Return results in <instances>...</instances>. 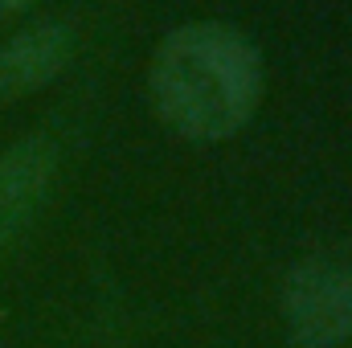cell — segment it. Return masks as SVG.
<instances>
[{"label": "cell", "instance_id": "5", "mask_svg": "<svg viewBox=\"0 0 352 348\" xmlns=\"http://www.w3.org/2000/svg\"><path fill=\"white\" fill-rule=\"evenodd\" d=\"M25 4H33V0H0L4 12H16V8H25Z\"/></svg>", "mask_w": 352, "mask_h": 348}, {"label": "cell", "instance_id": "1", "mask_svg": "<svg viewBox=\"0 0 352 348\" xmlns=\"http://www.w3.org/2000/svg\"><path fill=\"white\" fill-rule=\"evenodd\" d=\"M148 90L156 115L176 135L197 144L230 140L263 98V58L230 25H180L152 58Z\"/></svg>", "mask_w": 352, "mask_h": 348}, {"label": "cell", "instance_id": "4", "mask_svg": "<svg viewBox=\"0 0 352 348\" xmlns=\"http://www.w3.org/2000/svg\"><path fill=\"white\" fill-rule=\"evenodd\" d=\"M74 54V37L58 21L29 25L0 45V102H16L33 90L50 87Z\"/></svg>", "mask_w": 352, "mask_h": 348}, {"label": "cell", "instance_id": "2", "mask_svg": "<svg viewBox=\"0 0 352 348\" xmlns=\"http://www.w3.org/2000/svg\"><path fill=\"white\" fill-rule=\"evenodd\" d=\"M283 320L295 345L340 348L352 340V266L303 262L283 283Z\"/></svg>", "mask_w": 352, "mask_h": 348}, {"label": "cell", "instance_id": "3", "mask_svg": "<svg viewBox=\"0 0 352 348\" xmlns=\"http://www.w3.org/2000/svg\"><path fill=\"white\" fill-rule=\"evenodd\" d=\"M58 176V148L45 135H25L0 152V250L25 234L33 213L45 205Z\"/></svg>", "mask_w": 352, "mask_h": 348}]
</instances>
